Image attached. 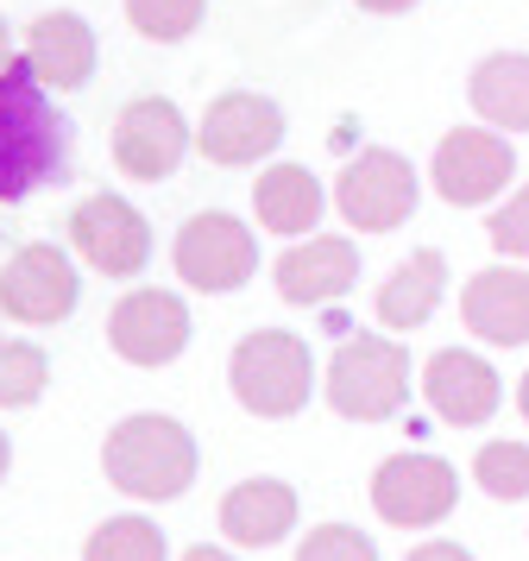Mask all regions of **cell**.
Listing matches in <instances>:
<instances>
[{"label": "cell", "instance_id": "obj_1", "mask_svg": "<svg viewBox=\"0 0 529 561\" xmlns=\"http://www.w3.org/2000/svg\"><path fill=\"white\" fill-rule=\"evenodd\" d=\"M64 171V127L38 95V77L20 64L0 70V203L38 190Z\"/></svg>", "mask_w": 529, "mask_h": 561}, {"label": "cell", "instance_id": "obj_2", "mask_svg": "<svg viewBox=\"0 0 529 561\" xmlns=\"http://www.w3.org/2000/svg\"><path fill=\"white\" fill-rule=\"evenodd\" d=\"M101 467L107 480L120 485L126 499H176L196 480V442L183 423L171 416H126L107 430V448H101Z\"/></svg>", "mask_w": 529, "mask_h": 561}, {"label": "cell", "instance_id": "obj_3", "mask_svg": "<svg viewBox=\"0 0 529 561\" xmlns=\"http://www.w3.org/2000/svg\"><path fill=\"white\" fill-rule=\"evenodd\" d=\"M233 398L258 416H297L309 404V385H315V366H309V341L290 329H258L233 347Z\"/></svg>", "mask_w": 529, "mask_h": 561}, {"label": "cell", "instance_id": "obj_4", "mask_svg": "<svg viewBox=\"0 0 529 561\" xmlns=\"http://www.w3.org/2000/svg\"><path fill=\"white\" fill-rule=\"evenodd\" d=\"M410 398V354L384 334H353L327 359V404L353 423H384Z\"/></svg>", "mask_w": 529, "mask_h": 561}, {"label": "cell", "instance_id": "obj_5", "mask_svg": "<svg viewBox=\"0 0 529 561\" xmlns=\"http://www.w3.org/2000/svg\"><path fill=\"white\" fill-rule=\"evenodd\" d=\"M171 265H176V278L189 284V290L221 297V290H240V284L258 272V240H252L246 221L208 208V215H189V221L176 228Z\"/></svg>", "mask_w": 529, "mask_h": 561}, {"label": "cell", "instance_id": "obj_6", "mask_svg": "<svg viewBox=\"0 0 529 561\" xmlns=\"http://www.w3.org/2000/svg\"><path fill=\"white\" fill-rule=\"evenodd\" d=\"M334 208H341L347 228H359V233L403 228V221L416 215V171H410V158L384 152V146L359 152L347 171L334 178Z\"/></svg>", "mask_w": 529, "mask_h": 561}, {"label": "cell", "instance_id": "obj_7", "mask_svg": "<svg viewBox=\"0 0 529 561\" xmlns=\"http://www.w3.org/2000/svg\"><path fill=\"white\" fill-rule=\"evenodd\" d=\"M460 499V473L441 455H398L372 473V511L398 530H428L441 524Z\"/></svg>", "mask_w": 529, "mask_h": 561}, {"label": "cell", "instance_id": "obj_8", "mask_svg": "<svg viewBox=\"0 0 529 561\" xmlns=\"http://www.w3.org/2000/svg\"><path fill=\"white\" fill-rule=\"evenodd\" d=\"M510 171H517V158H510V139L498 127H453L435 146V190L453 208L492 203L504 183H510Z\"/></svg>", "mask_w": 529, "mask_h": 561}, {"label": "cell", "instance_id": "obj_9", "mask_svg": "<svg viewBox=\"0 0 529 561\" xmlns=\"http://www.w3.org/2000/svg\"><path fill=\"white\" fill-rule=\"evenodd\" d=\"M70 247L101 278H139L151 259V228L146 215L120 196H89V203L70 215Z\"/></svg>", "mask_w": 529, "mask_h": 561}, {"label": "cell", "instance_id": "obj_10", "mask_svg": "<svg viewBox=\"0 0 529 561\" xmlns=\"http://www.w3.org/2000/svg\"><path fill=\"white\" fill-rule=\"evenodd\" d=\"M107 341L133 366H171L189 347V309L176 290H126L107 316Z\"/></svg>", "mask_w": 529, "mask_h": 561}, {"label": "cell", "instance_id": "obj_11", "mask_svg": "<svg viewBox=\"0 0 529 561\" xmlns=\"http://www.w3.org/2000/svg\"><path fill=\"white\" fill-rule=\"evenodd\" d=\"M76 265L57 247H20V253L7 259V272H0V309L13 316V322H32V329H50V322H64L76 309Z\"/></svg>", "mask_w": 529, "mask_h": 561}, {"label": "cell", "instance_id": "obj_12", "mask_svg": "<svg viewBox=\"0 0 529 561\" xmlns=\"http://www.w3.org/2000/svg\"><path fill=\"white\" fill-rule=\"evenodd\" d=\"M277 139H284V114L252 89H227L221 102H208L196 133L202 158H215V164H258L277 152Z\"/></svg>", "mask_w": 529, "mask_h": 561}, {"label": "cell", "instance_id": "obj_13", "mask_svg": "<svg viewBox=\"0 0 529 561\" xmlns=\"http://www.w3.org/2000/svg\"><path fill=\"white\" fill-rule=\"evenodd\" d=\"M189 146V127L164 95H139V102L120 107L114 121V164H120L133 183H158L176 171V158Z\"/></svg>", "mask_w": 529, "mask_h": 561}, {"label": "cell", "instance_id": "obj_14", "mask_svg": "<svg viewBox=\"0 0 529 561\" xmlns=\"http://www.w3.org/2000/svg\"><path fill=\"white\" fill-rule=\"evenodd\" d=\"M272 278H277V297L284 304H334V297H347L353 278H359V253H353V240L341 233H309L297 247H284L272 259Z\"/></svg>", "mask_w": 529, "mask_h": 561}, {"label": "cell", "instance_id": "obj_15", "mask_svg": "<svg viewBox=\"0 0 529 561\" xmlns=\"http://www.w3.org/2000/svg\"><path fill=\"white\" fill-rule=\"evenodd\" d=\"M423 398H428V410H435L441 423L473 430V423H485V416L498 410L504 385L479 354H467V347H441V354H428V366H423Z\"/></svg>", "mask_w": 529, "mask_h": 561}, {"label": "cell", "instance_id": "obj_16", "mask_svg": "<svg viewBox=\"0 0 529 561\" xmlns=\"http://www.w3.org/2000/svg\"><path fill=\"white\" fill-rule=\"evenodd\" d=\"M460 316H467V329H473L479 341H492V347H517V341H529V272L492 265V272L467 278V290H460Z\"/></svg>", "mask_w": 529, "mask_h": 561}, {"label": "cell", "instance_id": "obj_17", "mask_svg": "<svg viewBox=\"0 0 529 561\" xmlns=\"http://www.w3.org/2000/svg\"><path fill=\"white\" fill-rule=\"evenodd\" d=\"M25 70L45 89H82L95 77V32L76 13H45L25 26Z\"/></svg>", "mask_w": 529, "mask_h": 561}, {"label": "cell", "instance_id": "obj_18", "mask_svg": "<svg viewBox=\"0 0 529 561\" xmlns=\"http://www.w3.org/2000/svg\"><path fill=\"white\" fill-rule=\"evenodd\" d=\"M290 524H297V492L284 480H246L221 499V530L240 549H272L277 536H290Z\"/></svg>", "mask_w": 529, "mask_h": 561}, {"label": "cell", "instance_id": "obj_19", "mask_svg": "<svg viewBox=\"0 0 529 561\" xmlns=\"http://www.w3.org/2000/svg\"><path fill=\"white\" fill-rule=\"evenodd\" d=\"M441 290H448V259L423 247V253H410V265H398L391 278L378 284V322L391 334L403 329H423L435 304H441Z\"/></svg>", "mask_w": 529, "mask_h": 561}, {"label": "cell", "instance_id": "obj_20", "mask_svg": "<svg viewBox=\"0 0 529 561\" xmlns=\"http://www.w3.org/2000/svg\"><path fill=\"white\" fill-rule=\"evenodd\" d=\"M467 95H473V114L485 127L529 133V57L524 51L485 57L473 70V82H467Z\"/></svg>", "mask_w": 529, "mask_h": 561}, {"label": "cell", "instance_id": "obj_21", "mask_svg": "<svg viewBox=\"0 0 529 561\" xmlns=\"http://www.w3.org/2000/svg\"><path fill=\"white\" fill-rule=\"evenodd\" d=\"M252 215H258V228L297 240V233H309L322 221V183L309 178L302 164H272L258 178V190H252Z\"/></svg>", "mask_w": 529, "mask_h": 561}, {"label": "cell", "instance_id": "obj_22", "mask_svg": "<svg viewBox=\"0 0 529 561\" xmlns=\"http://www.w3.org/2000/svg\"><path fill=\"white\" fill-rule=\"evenodd\" d=\"M82 561H164V530L151 517H107L89 536Z\"/></svg>", "mask_w": 529, "mask_h": 561}, {"label": "cell", "instance_id": "obj_23", "mask_svg": "<svg viewBox=\"0 0 529 561\" xmlns=\"http://www.w3.org/2000/svg\"><path fill=\"white\" fill-rule=\"evenodd\" d=\"M50 359L32 347V341H7L0 334V410H25L45 398Z\"/></svg>", "mask_w": 529, "mask_h": 561}, {"label": "cell", "instance_id": "obj_24", "mask_svg": "<svg viewBox=\"0 0 529 561\" xmlns=\"http://www.w3.org/2000/svg\"><path fill=\"white\" fill-rule=\"evenodd\" d=\"M202 7L208 0H126V20L139 38H158V45H176L202 26Z\"/></svg>", "mask_w": 529, "mask_h": 561}, {"label": "cell", "instance_id": "obj_25", "mask_svg": "<svg viewBox=\"0 0 529 561\" xmlns=\"http://www.w3.org/2000/svg\"><path fill=\"white\" fill-rule=\"evenodd\" d=\"M473 480L492 499H529V448L524 442H485L473 460Z\"/></svg>", "mask_w": 529, "mask_h": 561}, {"label": "cell", "instance_id": "obj_26", "mask_svg": "<svg viewBox=\"0 0 529 561\" xmlns=\"http://www.w3.org/2000/svg\"><path fill=\"white\" fill-rule=\"evenodd\" d=\"M297 561H378V549L359 530H347V524H315L302 536Z\"/></svg>", "mask_w": 529, "mask_h": 561}, {"label": "cell", "instance_id": "obj_27", "mask_svg": "<svg viewBox=\"0 0 529 561\" xmlns=\"http://www.w3.org/2000/svg\"><path fill=\"white\" fill-rule=\"evenodd\" d=\"M485 233H492V247H498L504 259H529V183L504 208H492Z\"/></svg>", "mask_w": 529, "mask_h": 561}, {"label": "cell", "instance_id": "obj_28", "mask_svg": "<svg viewBox=\"0 0 529 561\" xmlns=\"http://www.w3.org/2000/svg\"><path fill=\"white\" fill-rule=\"evenodd\" d=\"M410 561H473V556H467L460 542H423V549H416Z\"/></svg>", "mask_w": 529, "mask_h": 561}, {"label": "cell", "instance_id": "obj_29", "mask_svg": "<svg viewBox=\"0 0 529 561\" xmlns=\"http://www.w3.org/2000/svg\"><path fill=\"white\" fill-rule=\"evenodd\" d=\"M359 7H366V13H410L416 0H359Z\"/></svg>", "mask_w": 529, "mask_h": 561}, {"label": "cell", "instance_id": "obj_30", "mask_svg": "<svg viewBox=\"0 0 529 561\" xmlns=\"http://www.w3.org/2000/svg\"><path fill=\"white\" fill-rule=\"evenodd\" d=\"M183 561H233V556H227V549H208V542H196V549H189Z\"/></svg>", "mask_w": 529, "mask_h": 561}, {"label": "cell", "instance_id": "obj_31", "mask_svg": "<svg viewBox=\"0 0 529 561\" xmlns=\"http://www.w3.org/2000/svg\"><path fill=\"white\" fill-rule=\"evenodd\" d=\"M517 410H524V423H529V373H524V385H517Z\"/></svg>", "mask_w": 529, "mask_h": 561}, {"label": "cell", "instance_id": "obj_32", "mask_svg": "<svg viewBox=\"0 0 529 561\" xmlns=\"http://www.w3.org/2000/svg\"><path fill=\"white\" fill-rule=\"evenodd\" d=\"M7 64H13V57H7V20H0V70H7Z\"/></svg>", "mask_w": 529, "mask_h": 561}, {"label": "cell", "instance_id": "obj_33", "mask_svg": "<svg viewBox=\"0 0 529 561\" xmlns=\"http://www.w3.org/2000/svg\"><path fill=\"white\" fill-rule=\"evenodd\" d=\"M7 460H13V448H7V435H0V480H7Z\"/></svg>", "mask_w": 529, "mask_h": 561}]
</instances>
